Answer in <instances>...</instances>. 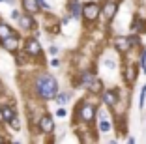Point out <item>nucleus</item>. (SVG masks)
<instances>
[{
  "label": "nucleus",
  "mask_w": 146,
  "mask_h": 144,
  "mask_svg": "<svg viewBox=\"0 0 146 144\" xmlns=\"http://www.w3.org/2000/svg\"><path fill=\"white\" fill-rule=\"evenodd\" d=\"M105 66H107V68H111V69H114V68H116V64L112 62V60H109V58L105 60Z\"/></svg>",
  "instance_id": "23"
},
{
  "label": "nucleus",
  "mask_w": 146,
  "mask_h": 144,
  "mask_svg": "<svg viewBox=\"0 0 146 144\" xmlns=\"http://www.w3.org/2000/svg\"><path fill=\"white\" fill-rule=\"evenodd\" d=\"M144 105H146V84L142 86V90H141V98H139V109H144Z\"/></svg>",
  "instance_id": "19"
},
{
  "label": "nucleus",
  "mask_w": 146,
  "mask_h": 144,
  "mask_svg": "<svg viewBox=\"0 0 146 144\" xmlns=\"http://www.w3.org/2000/svg\"><path fill=\"white\" fill-rule=\"evenodd\" d=\"M101 101H103L107 107L118 105V90H114V88L103 90V92H101Z\"/></svg>",
  "instance_id": "5"
},
{
  "label": "nucleus",
  "mask_w": 146,
  "mask_h": 144,
  "mask_svg": "<svg viewBox=\"0 0 146 144\" xmlns=\"http://www.w3.org/2000/svg\"><path fill=\"white\" fill-rule=\"evenodd\" d=\"M56 114L60 116V118H62V116H66V109H58V112H56Z\"/></svg>",
  "instance_id": "26"
},
{
  "label": "nucleus",
  "mask_w": 146,
  "mask_h": 144,
  "mask_svg": "<svg viewBox=\"0 0 146 144\" xmlns=\"http://www.w3.org/2000/svg\"><path fill=\"white\" fill-rule=\"evenodd\" d=\"M116 11H118V2H114V0H107L103 4V8H101V13H103V17L107 19V21H112V19H114Z\"/></svg>",
  "instance_id": "6"
},
{
  "label": "nucleus",
  "mask_w": 146,
  "mask_h": 144,
  "mask_svg": "<svg viewBox=\"0 0 146 144\" xmlns=\"http://www.w3.org/2000/svg\"><path fill=\"white\" fill-rule=\"evenodd\" d=\"M9 123H11V127H13V129H19V127H21V122H19V120H17V116H15V118H11V120H9Z\"/></svg>",
  "instance_id": "22"
},
{
  "label": "nucleus",
  "mask_w": 146,
  "mask_h": 144,
  "mask_svg": "<svg viewBox=\"0 0 146 144\" xmlns=\"http://www.w3.org/2000/svg\"><path fill=\"white\" fill-rule=\"evenodd\" d=\"M11 28H9L8 25H4V23H0V39H6L8 36H11Z\"/></svg>",
  "instance_id": "17"
},
{
  "label": "nucleus",
  "mask_w": 146,
  "mask_h": 144,
  "mask_svg": "<svg viewBox=\"0 0 146 144\" xmlns=\"http://www.w3.org/2000/svg\"><path fill=\"white\" fill-rule=\"evenodd\" d=\"M111 122H109V120L107 118H101V120H99V131H101V133H109V131H111Z\"/></svg>",
  "instance_id": "18"
},
{
  "label": "nucleus",
  "mask_w": 146,
  "mask_h": 144,
  "mask_svg": "<svg viewBox=\"0 0 146 144\" xmlns=\"http://www.w3.org/2000/svg\"><path fill=\"white\" fill-rule=\"evenodd\" d=\"M68 99H69V94H58V96H56V103H58V105H64Z\"/></svg>",
  "instance_id": "20"
},
{
  "label": "nucleus",
  "mask_w": 146,
  "mask_h": 144,
  "mask_svg": "<svg viewBox=\"0 0 146 144\" xmlns=\"http://www.w3.org/2000/svg\"><path fill=\"white\" fill-rule=\"evenodd\" d=\"M26 52L28 54H34V56H39L41 54V45L36 39H28L26 41Z\"/></svg>",
  "instance_id": "11"
},
{
  "label": "nucleus",
  "mask_w": 146,
  "mask_h": 144,
  "mask_svg": "<svg viewBox=\"0 0 146 144\" xmlns=\"http://www.w3.org/2000/svg\"><path fill=\"white\" fill-rule=\"evenodd\" d=\"M38 2H39V6H41V8L49 9V4H45V0H38Z\"/></svg>",
  "instance_id": "25"
},
{
  "label": "nucleus",
  "mask_w": 146,
  "mask_h": 144,
  "mask_svg": "<svg viewBox=\"0 0 146 144\" xmlns=\"http://www.w3.org/2000/svg\"><path fill=\"white\" fill-rule=\"evenodd\" d=\"M131 30L137 32V34H144V32H146V19L135 17L133 19V25H131Z\"/></svg>",
  "instance_id": "14"
},
{
  "label": "nucleus",
  "mask_w": 146,
  "mask_h": 144,
  "mask_svg": "<svg viewBox=\"0 0 146 144\" xmlns=\"http://www.w3.org/2000/svg\"><path fill=\"white\" fill-rule=\"evenodd\" d=\"M0 142H4V139H2V137H0Z\"/></svg>",
  "instance_id": "29"
},
{
  "label": "nucleus",
  "mask_w": 146,
  "mask_h": 144,
  "mask_svg": "<svg viewBox=\"0 0 146 144\" xmlns=\"http://www.w3.org/2000/svg\"><path fill=\"white\" fill-rule=\"evenodd\" d=\"M11 17L15 19V21H19V17H21V15H19V11H11Z\"/></svg>",
  "instance_id": "24"
},
{
  "label": "nucleus",
  "mask_w": 146,
  "mask_h": 144,
  "mask_svg": "<svg viewBox=\"0 0 146 144\" xmlns=\"http://www.w3.org/2000/svg\"><path fill=\"white\" fill-rule=\"evenodd\" d=\"M23 8H25V11L26 13H38V9L41 8V6H39V2L38 0H23Z\"/></svg>",
  "instance_id": "13"
},
{
  "label": "nucleus",
  "mask_w": 146,
  "mask_h": 144,
  "mask_svg": "<svg viewBox=\"0 0 146 144\" xmlns=\"http://www.w3.org/2000/svg\"><path fill=\"white\" fill-rule=\"evenodd\" d=\"M99 13H101V6L96 4V2H88V4L82 6V17L86 21H96L99 17Z\"/></svg>",
  "instance_id": "4"
},
{
  "label": "nucleus",
  "mask_w": 146,
  "mask_h": 144,
  "mask_svg": "<svg viewBox=\"0 0 146 144\" xmlns=\"http://www.w3.org/2000/svg\"><path fill=\"white\" fill-rule=\"evenodd\" d=\"M114 49L118 52H120V54H127L129 52V49H133V45H131V41H129V36L127 38H116L114 39Z\"/></svg>",
  "instance_id": "7"
},
{
  "label": "nucleus",
  "mask_w": 146,
  "mask_h": 144,
  "mask_svg": "<svg viewBox=\"0 0 146 144\" xmlns=\"http://www.w3.org/2000/svg\"><path fill=\"white\" fill-rule=\"evenodd\" d=\"M129 41H131V45H133V47H139V45H141V38H139L137 34L129 36Z\"/></svg>",
  "instance_id": "21"
},
{
  "label": "nucleus",
  "mask_w": 146,
  "mask_h": 144,
  "mask_svg": "<svg viewBox=\"0 0 146 144\" xmlns=\"http://www.w3.org/2000/svg\"><path fill=\"white\" fill-rule=\"evenodd\" d=\"M96 114H98L96 107L88 101H82L81 107L77 109V118H81L82 122H92V120L96 118Z\"/></svg>",
  "instance_id": "3"
},
{
  "label": "nucleus",
  "mask_w": 146,
  "mask_h": 144,
  "mask_svg": "<svg viewBox=\"0 0 146 144\" xmlns=\"http://www.w3.org/2000/svg\"><path fill=\"white\" fill-rule=\"evenodd\" d=\"M79 84L84 86V88H88L90 92H101V88H103L101 81H99L94 73H90V71H84V73H82L81 79H79Z\"/></svg>",
  "instance_id": "2"
},
{
  "label": "nucleus",
  "mask_w": 146,
  "mask_h": 144,
  "mask_svg": "<svg viewBox=\"0 0 146 144\" xmlns=\"http://www.w3.org/2000/svg\"><path fill=\"white\" fill-rule=\"evenodd\" d=\"M69 9H71V17L73 19H79L82 13V8L81 4H79V0H71V6H69Z\"/></svg>",
  "instance_id": "16"
},
{
  "label": "nucleus",
  "mask_w": 146,
  "mask_h": 144,
  "mask_svg": "<svg viewBox=\"0 0 146 144\" xmlns=\"http://www.w3.org/2000/svg\"><path fill=\"white\" fill-rule=\"evenodd\" d=\"M142 71H144V75H146V66H142Z\"/></svg>",
  "instance_id": "27"
},
{
  "label": "nucleus",
  "mask_w": 146,
  "mask_h": 144,
  "mask_svg": "<svg viewBox=\"0 0 146 144\" xmlns=\"http://www.w3.org/2000/svg\"><path fill=\"white\" fill-rule=\"evenodd\" d=\"M36 92L43 99H52L58 96V82H56V79L52 75L45 73L36 81Z\"/></svg>",
  "instance_id": "1"
},
{
  "label": "nucleus",
  "mask_w": 146,
  "mask_h": 144,
  "mask_svg": "<svg viewBox=\"0 0 146 144\" xmlns=\"http://www.w3.org/2000/svg\"><path fill=\"white\" fill-rule=\"evenodd\" d=\"M39 129H41V133H51L52 129H54V123H52L51 116H43V118L39 120Z\"/></svg>",
  "instance_id": "12"
},
{
  "label": "nucleus",
  "mask_w": 146,
  "mask_h": 144,
  "mask_svg": "<svg viewBox=\"0 0 146 144\" xmlns=\"http://www.w3.org/2000/svg\"><path fill=\"white\" fill-rule=\"evenodd\" d=\"M2 45H4V49H8V51H17L19 49V38L17 36H8L6 39H2Z\"/></svg>",
  "instance_id": "8"
},
{
  "label": "nucleus",
  "mask_w": 146,
  "mask_h": 144,
  "mask_svg": "<svg viewBox=\"0 0 146 144\" xmlns=\"http://www.w3.org/2000/svg\"><path fill=\"white\" fill-rule=\"evenodd\" d=\"M17 23H19V26H21L23 30H32V28H34V17H32L30 13H26V15H21Z\"/></svg>",
  "instance_id": "9"
},
{
  "label": "nucleus",
  "mask_w": 146,
  "mask_h": 144,
  "mask_svg": "<svg viewBox=\"0 0 146 144\" xmlns=\"http://www.w3.org/2000/svg\"><path fill=\"white\" fill-rule=\"evenodd\" d=\"M0 2H2V0H0ZM6 2H9V4H11V2H13V0H6Z\"/></svg>",
  "instance_id": "28"
},
{
  "label": "nucleus",
  "mask_w": 146,
  "mask_h": 144,
  "mask_svg": "<svg viewBox=\"0 0 146 144\" xmlns=\"http://www.w3.org/2000/svg\"><path fill=\"white\" fill-rule=\"evenodd\" d=\"M124 81L127 82V84H133V82L137 81V66H127V68H125Z\"/></svg>",
  "instance_id": "10"
},
{
  "label": "nucleus",
  "mask_w": 146,
  "mask_h": 144,
  "mask_svg": "<svg viewBox=\"0 0 146 144\" xmlns=\"http://www.w3.org/2000/svg\"><path fill=\"white\" fill-rule=\"evenodd\" d=\"M0 114H2V118H4L6 122H9L11 118H15V110L9 105H0Z\"/></svg>",
  "instance_id": "15"
}]
</instances>
